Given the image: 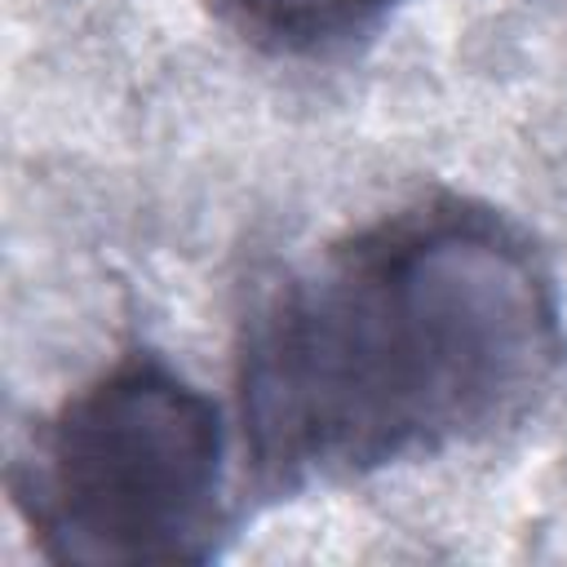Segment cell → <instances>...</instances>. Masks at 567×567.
<instances>
[{"instance_id": "1", "label": "cell", "mask_w": 567, "mask_h": 567, "mask_svg": "<svg viewBox=\"0 0 567 567\" xmlns=\"http://www.w3.org/2000/svg\"><path fill=\"white\" fill-rule=\"evenodd\" d=\"M563 363L540 252L434 199L292 270L248 319L239 425L270 487L359 478L523 421Z\"/></svg>"}, {"instance_id": "2", "label": "cell", "mask_w": 567, "mask_h": 567, "mask_svg": "<svg viewBox=\"0 0 567 567\" xmlns=\"http://www.w3.org/2000/svg\"><path fill=\"white\" fill-rule=\"evenodd\" d=\"M217 408L155 359L66 399L31 439L13 501L53 563H204L221 532Z\"/></svg>"}, {"instance_id": "3", "label": "cell", "mask_w": 567, "mask_h": 567, "mask_svg": "<svg viewBox=\"0 0 567 567\" xmlns=\"http://www.w3.org/2000/svg\"><path fill=\"white\" fill-rule=\"evenodd\" d=\"M394 0H217V9L275 49H328L372 27Z\"/></svg>"}]
</instances>
